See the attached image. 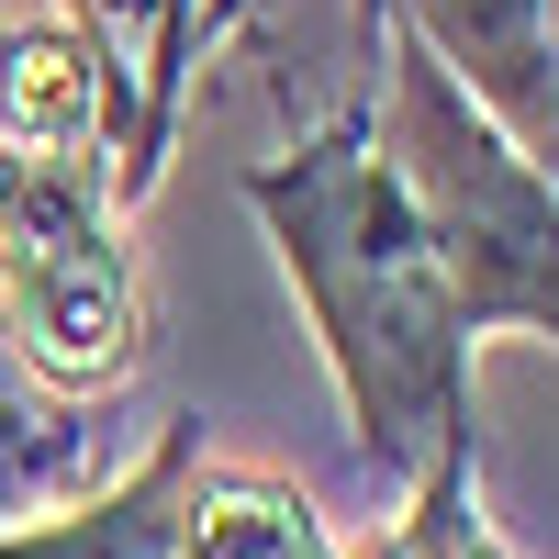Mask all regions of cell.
<instances>
[{
  "label": "cell",
  "instance_id": "1",
  "mask_svg": "<svg viewBox=\"0 0 559 559\" xmlns=\"http://www.w3.org/2000/svg\"><path fill=\"white\" fill-rule=\"evenodd\" d=\"M247 213L269 224L280 280L302 292V324L347 403L358 471L381 492H403L448 448H471L481 437L471 426V324H459L448 269L381 157L369 90H347L292 157L247 168Z\"/></svg>",
  "mask_w": 559,
  "mask_h": 559
},
{
  "label": "cell",
  "instance_id": "2",
  "mask_svg": "<svg viewBox=\"0 0 559 559\" xmlns=\"http://www.w3.org/2000/svg\"><path fill=\"white\" fill-rule=\"evenodd\" d=\"M358 90L381 123V157L403 179L414 224L448 269L459 324L481 336H559V168L515 146L392 12L358 23Z\"/></svg>",
  "mask_w": 559,
  "mask_h": 559
},
{
  "label": "cell",
  "instance_id": "3",
  "mask_svg": "<svg viewBox=\"0 0 559 559\" xmlns=\"http://www.w3.org/2000/svg\"><path fill=\"white\" fill-rule=\"evenodd\" d=\"M369 12H392L515 146H537L559 168V23H548V0H358V23Z\"/></svg>",
  "mask_w": 559,
  "mask_h": 559
},
{
  "label": "cell",
  "instance_id": "4",
  "mask_svg": "<svg viewBox=\"0 0 559 559\" xmlns=\"http://www.w3.org/2000/svg\"><path fill=\"white\" fill-rule=\"evenodd\" d=\"M202 471V414H168L157 448L68 515H12L0 559H179V492Z\"/></svg>",
  "mask_w": 559,
  "mask_h": 559
},
{
  "label": "cell",
  "instance_id": "5",
  "mask_svg": "<svg viewBox=\"0 0 559 559\" xmlns=\"http://www.w3.org/2000/svg\"><path fill=\"white\" fill-rule=\"evenodd\" d=\"M179 559H347L336 526L313 515L302 481L280 471H191V492H179Z\"/></svg>",
  "mask_w": 559,
  "mask_h": 559
},
{
  "label": "cell",
  "instance_id": "6",
  "mask_svg": "<svg viewBox=\"0 0 559 559\" xmlns=\"http://www.w3.org/2000/svg\"><path fill=\"white\" fill-rule=\"evenodd\" d=\"M369 559H503V537L481 515V437L403 481V515H392V537L369 548Z\"/></svg>",
  "mask_w": 559,
  "mask_h": 559
}]
</instances>
